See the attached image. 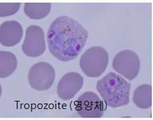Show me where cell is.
<instances>
[{
	"label": "cell",
	"mask_w": 153,
	"mask_h": 120,
	"mask_svg": "<svg viewBox=\"0 0 153 120\" xmlns=\"http://www.w3.org/2000/svg\"><path fill=\"white\" fill-rule=\"evenodd\" d=\"M75 109L80 117L100 118L104 113V103L96 93H83L75 102Z\"/></svg>",
	"instance_id": "cell-6"
},
{
	"label": "cell",
	"mask_w": 153,
	"mask_h": 120,
	"mask_svg": "<svg viewBox=\"0 0 153 120\" xmlns=\"http://www.w3.org/2000/svg\"><path fill=\"white\" fill-rule=\"evenodd\" d=\"M96 89L111 108H119L128 104L130 102L131 85L116 73L110 72L99 80Z\"/></svg>",
	"instance_id": "cell-2"
},
{
	"label": "cell",
	"mask_w": 153,
	"mask_h": 120,
	"mask_svg": "<svg viewBox=\"0 0 153 120\" xmlns=\"http://www.w3.org/2000/svg\"><path fill=\"white\" fill-rule=\"evenodd\" d=\"M51 3H26L25 14L33 20H40L48 16L51 11Z\"/></svg>",
	"instance_id": "cell-12"
},
{
	"label": "cell",
	"mask_w": 153,
	"mask_h": 120,
	"mask_svg": "<svg viewBox=\"0 0 153 120\" xmlns=\"http://www.w3.org/2000/svg\"><path fill=\"white\" fill-rule=\"evenodd\" d=\"M133 102L138 108L147 109L152 105V89L149 84H142L135 89L133 94Z\"/></svg>",
	"instance_id": "cell-10"
},
{
	"label": "cell",
	"mask_w": 153,
	"mask_h": 120,
	"mask_svg": "<svg viewBox=\"0 0 153 120\" xmlns=\"http://www.w3.org/2000/svg\"><path fill=\"white\" fill-rule=\"evenodd\" d=\"M55 70L48 62H40L34 64L28 73V81L33 89L44 91L50 89L55 81Z\"/></svg>",
	"instance_id": "cell-5"
},
{
	"label": "cell",
	"mask_w": 153,
	"mask_h": 120,
	"mask_svg": "<svg viewBox=\"0 0 153 120\" xmlns=\"http://www.w3.org/2000/svg\"><path fill=\"white\" fill-rule=\"evenodd\" d=\"M24 35L22 25L16 20L3 22L0 25V43L4 46L17 45Z\"/></svg>",
	"instance_id": "cell-9"
},
{
	"label": "cell",
	"mask_w": 153,
	"mask_h": 120,
	"mask_svg": "<svg viewBox=\"0 0 153 120\" xmlns=\"http://www.w3.org/2000/svg\"><path fill=\"white\" fill-rule=\"evenodd\" d=\"M88 37L86 28L68 16H61L55 19L46 36L50 52L62 62L76 58L86 45Z\"/></svg>",
	"instance_id": "cell-1"
},
{
	"label": "cell",
	"mask_w": 153,
	"mask_h": 120,
	"mask_svg": "<svg viewBox=\"0 0 153 120\" xmlns=\"http://www.w3.org/2000/svg\"><path fill=\"white\" fill-rule=\"evenodd\" d=\"M112 68L124 77L132 81L137 77L141 68V61L136 53L130 50H124L114 57Z\"/></svg>",
	"instance_id": "cell-4"
},
{
	"label": "cell",
	"mask_w": 153,
	"mask_h": 120,
	"mask_svg": "<svg viewBox=\"0 0 153 120\" xmlns=\"http://www.w3.org/2000/svg\"><path fill=\"white\" fill-rule=\"evenodd\" d=\"M2 93V86H1V84H0V97H1Z\"/></svg>",
	"instance_id": "cell-14"
},
{
	"label": "cell",
	"mask_w": 153,
	"mask_h": 120,
	"mask_svg": "<svg viewBox=\"0 0 153 120\" xmlns=\"http://www.w3.org/2000/svg\"><path fill=\"white\" fill-rule=\"evenodd\" d=\"M20 3H0V17L12 16L18 12Z\"/></svg>",
	"instance_id": "cell-13"
},
{
	"label": "cell",
	"mask_w": 153,
	"mask_h": 120,
	"mask_svg": "<svg viewBox=\"0 0 153 120\" xmlns=\"http://www.w3.org/2000/svg\"><path fill=\"white\" fill-rule=\"evenodd\" d=\"M46 50L45 34L43 28L37 25H31L26 30V34L22 45V50L27 56L37 57Z\"/></svg>",
	"instance_id": "cell-7"
},
{
	"label": "cell",
	"mask_w": 153,
	"mask_h": 120,
	"mask_svg": "<svg viewBox=\"0 0 153 120\" xmlns=\"http://www.w3.org/2000/svg\"><path fill=\"white\" fill-rule=\"evenodd\" d=\"M84 79L77 72H69L59 80L57 87L59 98L67 101L74 98L82 88Z\"/></svg>",
	"instance_id": "cell-8"
},
{
	"label": "cell",
	"mask_w": 153,
	"mask_h": 120,
	"mask_svg": "<svg viewBox=\"0 0 153 120\" xmlns=\"http://www.w3.org/2000/svg\"><path fill=\"white\" fill-rule=\"evenodd\" d=\"M109 62L107 51L101 46H92L83 54L80 60L81 70L86 76L99 77L104 73Z\"/></svg>",
	"instance_id": "cell-3"
},
{
	"label": "cell",
	"mask_w": 153,
	"mask_h": 120,
	"mask_svg": "<svg viewBox=\"0 0 153 120\" xmlns=\"http://www.w3.org/2000/svg\"><path fill=\"white\" fill-rule=\"evenodd\" d=\"M18 61L12 52L0 51V78L9 77L16 71Z\"/></svg>",
	"instance_id": "cell-11"
}]
</instances>
